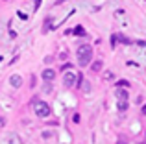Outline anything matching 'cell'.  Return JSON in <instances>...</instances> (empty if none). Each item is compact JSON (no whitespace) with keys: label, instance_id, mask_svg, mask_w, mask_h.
Segmentation results:
<instances>
[{"label":"cell","instance_id":"obj_1","mask_svg":"<svg viewBox=\"0 0 146 144\" xmlns=\"http://www.w3.org/2000/svg\"><path fill=\"white\" fill-rule=\"evenodd\" d=\"M93 59V46L91 44H82L78 48V65L80 67H87Z\"/></svg>","mask_w":146,"mask_h":144},{"label":"cell","instance_id":"obj_2","mask_svg":"<svg viewBox=\"0 0 146 144\" xmlns=\"http://www.w3.org/2000/svg\"><path fill=\"white\" fill-rule=\"evenodd\" d=\"M33 111H35L37 116L46 118V116H50V105L43 100H33Z\"/></svg>","mask_w":146,"mask_h":144},{"label":"cell","instance_id":"obj_3","mask_svg":"<svg viewBox=\"0 0 146 144\" xmlns=\"http://www.w3.org/2000/svg\"><path fill=\"white\" fill-rule=\"evenodd\" d=\"M63 85L65 87H74L76 85V72H65V78H63Z\"/></svg>","mask_w":146,"mask_h":144},{"label":"cell","instance_id":"obj_4","mask_svg":"<svg viewBox=\"0 0 146 144\" xmlns=\"http://www.w3.org/2000/svg\"><path fill=\"white\" fill-rule=\"evenodd\" d=\"M115 96H117L118 100H128V98H129V92H128V89L117 87V89H115Z\"/></svg>","mask_w":146,"mask_h":144},{"label":"cell","instance_id":"obj_5","mask_svg":"<svg viewBox=\"0 0 146 144\" xmlns=\"http://www.w3.org/2000/svg\"><path fill=\"white\" fill-rule=\"evenodd\" d=\"M41 76H43L44 81H52V79H56V70H54V69H44Z\"/></svg>","mask_w":146,"mask_h":144},{"label":"cell","instance_id":"obj_6","mask_svg":"<svg viewBox=\"0 0 146 144\" xmlns=\"http://www.w3.org/2000/svg\"><path fill=\"white\" fill-rule=\"evenodd\" d=\"M9 83H11V87H15V89H19V87L22 85V78L21 76H11V79H9Z\"/></svg>","mask_w":146,"mask_h":144},{"label":"cell","instance_id":"obj_7","mask_svg":"<svg viewBox=\"0 0 146 144\" xmlns=\"http://www.w3.org/2000/svg\"><path fill=\"white\" fill-rule=\"evenodd\" d=\"M102 69H104V63L100 61V59H98V61H94L93 65H91V70H93V72H100Z\"/></svg>","mask_w":146,"mask_h":144},{"label":"cell","instance_id":"obj_8","mask_svg":"<svg viewBox=\"0 0 146 144\" xmlns=\"http://www.w3.org/2000/svg\"><path fill=\"white\" fill-rule=\"evenodd\" d=\"M117 107H118V111H126V109L129 107V102H128V100H120V102L117 104Z\"/></svg>","mask_w":146,"mask_h":144},{"label":"cell","instance_id":"obj_9","mask_svg":"<svg viewBox=\"0 0 146 144\" xmlns=\"http://www.w3.org/2000/svg\"><path fill=\"white\" fill-rule=\"evenodd\" d=\"M115 87H122V89H128V87H129V81H128V79H120V81L115 83Z\"/></svg>","mask_w":146,"mask_h":144},{"label":"cell","instance_id":"obj_10","mask_svg":"<svg viewBox=\"0 0 146 144\" xmlns=\"http://www.w3.org/2000/svg\"><path fill=\"white\" fill-rule=\"evenodd\" d=\"M72 32H74V35H80V37H82V35H85V30H83L82 26H76V28L72 30Z\"/></svg>","mask_w":146,"mask_h":144},{"label":"cell","instance_id":"obj_11","mask_svg":"<svg viewBox=\"0 0 146 144\" xmlns=\"http://www.w3.org/2000/svg\"><path fill=\"white\" fill-rule=\"evenodd\" d=\"M118 44V33H113V35H111V46H117Z\"/></svg>","mask_w":146,"mask_h":144},{"label":"cell","instance_id":"obj_12","mask_svg":"<svg viewBox=\"0 0 146 144\" xmlns=\"http://www.w3.org/2000/svg\"><path fill=\"white\" fill-rule=\"evenodd\" d=\"M118 41H122V44H129L131 41L128 39V37H124V35H118Z\"/></svg>","mask_w":146,"mask_h":144},{"label":"cell","instance_id":"obj_13","mask_svg":"<svg viewBox=\"0 0 146 144\" xmlns=\"http://www.w3.org/2000/svg\"><path fill=\"white\" fill-rule=\"evenodd\" d=\"M80 87H82V89H83V90H85V92H89V90H91V85H89V81H85V83H82V85H80Z\"/></svg>","mask_w":146,"mask_h":144},{"label":"cell","instance_id":"obj_14","mask_svg":"<svg viewBox=\"0 0 146 144\" xmlns=\"http://www.w3.org/2000/svg\"><path fill=\"white\" fill-rule=\"evenodd\" d=\"M104 78H106V79H113V74H111V72H106V74H104Z\"/></svg>","mask_w":146,"mask_h":144},{"label":"cell","instance_id":"obj_15","mask_svg":"<svg viewBox=\"0 0 146 144\" xmlns=\"http://www.w3.org/2000/svg\"><path fill=\"white\" fill-rule=\"evenodd\" d=\"M41 2H43V0H35V9H39V6H41Z\"/></svg>","mask_w":146,"mask_h":144},{"label":"cell","instance_id":"obj_16","mask_svg":"<svg viewBox=\"0 0 146 144\" xmlns=\"http://www.w3.org/2000/svg\"><path fill=\"white\" fill-rule=\"evenodd\" d=\"M117 144H128V142H126L124 139H118V141H117Z\"/></svg>","mask_w":146,"mask_h":144},{"label":"cell","instance_id":"obj_17","mask_svg":"<svg viewBox=\"0 0 146 144\" xmlns=\"http://www.w3.org/2000/svg\"><path fill=\"white\" fill-rule=\"evenodd\" d=\"M63 2H67V0H56V6H59V4H63Z\"/></svg>","mask_w":146,"mask_h":144},{"label":"cell","instance_id":"obj_18","mask_svg":"<svg viewBox=\"0 0 146 144\" xmlns=\"http://www.w3.org/2000/svg\"><path fill=\"white\" fill-rule=\"evenodd\" d=\"M143 115H146V105H144V107H143Z\"/></svg>","mask_w":146,"mask_h":144},{"label":"cell","instance_id":"obj_19","mask_svg":"<svg viewBox=\"0 0 146 144\" xmlns=\"http://www.w3.org/2000/svg\"><path fill=\"white\" fill-rule=\"evenodd\" d=\"M2 124H4V118H0V126H2Z\"/></svg>","mask_w":146,"mask_h":144}]
</instances>
